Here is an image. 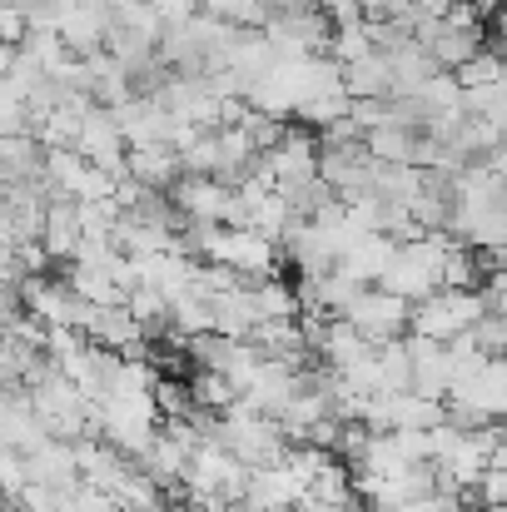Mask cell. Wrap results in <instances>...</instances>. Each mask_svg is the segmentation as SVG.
<instances>
[{"label":"cell","mask_w":507,"mask_h":512,"mask_svg":"<svg viewBox=\"0 0 507 512\" xmlns=\"http://www.w3.org/2000/svg\"><path fill=\"white\" fill-rule=\"evenodd\" d=\"M209 443H219L229 458H239V463L254 468V473H259V468H279V463L294 453L284 423L254 413L249 403H234L229 413H219V418L209 423Z\"/></svg>","instance_id":"obj_1"},{"label":"cell","mask_w":507,"mask_h":512,"mask_svg":"<svg viewBox=\"0 0 507 512\" xmlns=\"http://www.w3.org/2000/svg\"><path fill=\"white\" fill-rule=\"evenodd\" d=\"M413 40H418L443 70H453V75L488 50V40H483V15H478L473 5H453V10H443V15H413Z\"/></svg>","instance_id":"obj_2"},{"label":"cell","mask_w":507,"mask_h":512,"mask_svg":"<svg viewBox=\"0 0 507 512\" xmlns=\"http://www.w3.org/2000/svg\"><path fill=\"white\" fill-rule=\"evenodd\" d=\"M488 319V304L478 289H438L433 299L413 304V334L438 343H458L463 334H478V324Z\"/></svg>","instance_id":"obj_3"},{"label":"cell","mask_w":507,"mask_h":512,"mask_svg":"<svg viewBox=\"0 0 507 512\" xmlns=\"http://www.w3.org/2000/svg\"><path fill=\"white\" fill-rule=\"evenodd\" d=\"M169 199H174V209H179L184 224H229V229H239V189L224 184V179L184 174Z\"/></svg>","instance_id":"obj_4"},{"label":"cell","mask_w":507,"mask_h":512,"mask_svg":"<svg viewBox=\"0 0 507 512\" xmlns=\"http://www.w3.org/2000/svg\"><path fill=\"white\" fill-rule=\"evenodd\" d=\"M264 35L274 40L279 60H309V55H329L334 25H329L324 5H309V10H279V15H269Z\"/></svg>","instance_id":"obj_5"},{"label":"cell","mask_w":507,"mask_h":512,"mask_svg":"<svg viewBox=\"0 0 507 512\" xmlns=\"http://www.w3.org/2000/svg\"><path fill=\"white\" fill-rule=\"evenodd\" d=\"M319 174L334 184V194L348 204L358 194H373L378 184V160L368 155V140H319Z\"/></svg>","instance_id":"obj_6"},{"label":"cell","mask_w":507,"mask_h":512,"mask_svg":"<svg viewBox=\"0 0 507 512\" xmlns=\"http://www.w3.org/2000/svg\"><path fill=\"white\" fill-rule=\"evenodd\" d=\"M209 264H219V269H229V274H239V279H274V269H279V249L264 239V234H254V229H219L214 234V249H209Z\"/></svg>","instance_id":"obj_7"},{"label":"cell","mask_w":507,"mask_h":512,"mask_svg":"<svg viewBox=\"0 0 507 512\" xmlns=\"http://www.w3.org/2000/svg\"><path fill=\"white\" fill-rule=\"evenodd\" d=\"M348 324L363 334L368 343H398L403 334H413V304L388 294V289H363L348 309Z\"/></svg>","instance_id":"obj_8"},{"label":"cell","mask_w":507,"mask_h":512,"mask_svg":"<svg viewBox=\"0 0 507 512\" xmlns=\"http://www.w3.org/2000/svg\"><path fill=\"white\" fill-rule=\"evenodd\" d=\"M319 135L314 130H294L289 125V135L259 160V170L274 179V189L279 194H294V189H304V184H314L319 179Z\"/></svg>","instance_id":"obj_9"},{"label":"cell","mask_w":507,"mask_h":512,"mask_svg":"<svg viewBox=\"0 0 507 512\" xmlns=\"http://www.w3.org/2000/svg\"><path fill=\"white\" fill-rule=\"evenodd\" d=\"M294 398H299V368L274 363V358H264L254 368V378L244 383V403L254 413H264V418H279V423H284V413H289Z\"/></svg>","instance_id":"obj_10"},{"label":"cell","mask_w":507,"mask_h":512,"mask_svg":"<svg viewBox=\"0 0 507 512\" xmlns=\"http://www.w3.org/2000/svg\"><path fill=\"white\" fill-rule=\"evenodd\" d=\"M408 348H413V393L448 403L453 398V383H458L453 348L438 339H418V334H408Z\"/></svg>","instance_id":"obj_11"},{"label":"cell","mask_w":507,"mask_h":512,"mask_svg":"<svg viewBox=\"0 0 507 512\" xmlns=\"http://www.w3.org/2000/svg\"><path fill=\"white\" fill-rule=\"evenodd\" d=\"M304 498H309V483H304V478L294 473V463L284 458L279 468H259V473L249 478L244 508L249 512H294Z\"/></svg>","instance_id":"obj_12"},{"label":"cell","mask_w":507,"mask_h":512,"mask_svg":"<svg viewBox=\"0 0 507 512\" xmlns=\"http://www.w3.org/2000/svg\"><path fill=\"white\" fill-rule=\"evenodd\" d=\"M120 115V130H125V140H130V150H155V145H174V130H179V120L169 115L165 105L155 100V95H135L125 110H115Z\"/></svg>","instance_id":"obj_13"},{"label":"cell","mask_w":507,"mask_h":512,"mask_svg":"<svg viewBox=\"0 0 507 512\" xmlns=\"http://www.w3.org/2000/svg\"><path fill=\"white\" fill-rule=\"evenodd\" d=\"M393 254H398V244L388 239V234H348V244H343V259H338V274H348L353 284H378L383 274H388V264H393Z\"/></svg>","instance_id":"obj_14"},{"label":"cell","mask_w":507,"mask_h":512,"mask_svg":"<svg viewBox=\"0 0 507 512\" xmlns=\"http://www.w3.org/2000/svg\"><path fill=\"white\" fill-rule=\"evenodd\" d=\"M0 438H5V448H15V453H25V458L50 443V433H45V423H40V413H35V403H30L25 388H5Z\"/></svg>","instance_id":"obj_15"},{"label":"cell","mask_w":507,"mask_h":512,"mask_svg":"<svg viewBox=\"0 0 507 512\" xmlns=\"http://www.w3.org/2000/svg\"><path fill=\"white\" fill-rule=\"evenodd\" d=\"M85 339L95 343V348H110V353H135L145 343V329L130 314V304H115V309H90Z\"/></svg>","instance_id":"obj_16"},{"label":"cell","mask_w":507,"mask_h":512,"mask_svg":"<svg viewBox=\"0 0 507 512\" xmlns=\"http://www.w3.org/2000/svg\"><path fill=\"white\" fill-rule=\"evenodd\" d=\"M40 244L50 249V259H65V264H75V259H80L85 224H80V204H75V199H55V204H50Z\"/></svg>","instance_id":"obj_17"},{"label":"cell","mask_w":507,"mask_h":512,"mask_svg":"<svg viewBox=\"0 0 507 512\" xmlns=\"http://www.w3.org/2000/svg\"><path fill=\"white\" fill-rule=\"evenodd\" d=\"M130 179L155 189V194H174V184L184 179V160L169 150V145H155V150H130Z\"/></svg>","instance_id":"obj_18"},{"label":"cell","mask_w":507,"mask_h":512,"mask_svg":"<svg viewBox=\"0 0 507 512\" xmlns=\"http://www.w3.org/2000/svg\"><path fill=\"white\" fill-rule=\"evenodd\" d=\"M343 85H348L353 100H393V95H398V85H393V60H388L383 50H373L368 60L348 65V70H343Z\"/></svg>","instance_id":"obj_19"},{"label":"cell","mask_w":507,"mask_h":512,"mask_svg":"<svg viewBox=\"0 0 507 512\" xmlns=\"http://www.w3.org/2000/svg\"><path fill=\"white\" fill-rule=\"evenodd\" d=\"M448 423V403L423 398V393H398L393 398V433H433Z\"/></svg>","instance_id":"obj_20"},{"label":"cell","mask_w":507,"mask_h":512,"mask_svg":"<svg viewBox=\"0 0 507 512\" xmlns=\"http://www.w3.org/2000/svg\"><path fill=\"white\" fill-rule=\"evenodd\" d=\"M254 304H259L264 324H299V314H304L299 289L284 279H254Z\"/></svg>","instance_id":"obj_21"},{"label":"cell","mask_w":507,"mask_h":512,"mask_svg":"<svg viewBox=\"0 0 507 512\" xmlns=\"http://www.w3.org/2000/svg\"><path fill=\"white\" fill-rule=\"evenodd\" d=\"M418 140L423 130H403V125H383L368 135V155L378 165H418Z\"/></svg>","instance_id":"obj_22"},{"label":"cell","mask_w":507,"mask_h":512,"mask_svg":"<svg viewBox=\"0 0 507 512\" xmlns=\"http://www.w3.org/2000/svg\"><path fill=\"white\" fill-rule=\"evenodd\" d=\"M189 398H194V408H209L214 418H219V413H229L234 403H244L239 383H234V378H224V373H214V368H199V373H194Z\"/></svg>","instance_id":"obj_23"},{"label":"cell","mask_w":507,"mask_h":512,"mask_svg":"<svg viewBox=\"0 0 507 512\" xmlns=\"http://www.w3.org/2000/svg\"><path fill=\"white\" fill-rule=\"evenodd\" d=\"M378 383H383V393H413V348L408 339L398 343H383L378 348Z\"/></svg>","instance_id":"obj_24"},{"label":"cell","mask_w":507,"mask_h":512,"mask_svg":"<svg viewBox=\"0 0 507 512\" xmlns=\"http://www.w3.org/2000/svg\"><path fill=\"white\" fill-rule=\"evenodd\" d=\"M199 5H204V15H214L234 30H264L269 15H274L269 0H199Z\"/></svg>","instance_id":"obj_25"},{"label":"cell","mask_w":507,"mask_h":512,"mask_svg":"<svg viewBox=\"0 0 507 512\" xmlns=\"http://www.w3.org/2000/svg\"><path fill=\"white\" fill-rule=\"evenodd\" d=\"M498 80H507V55L498 45H488L478 60H468V65L458 70V85H463V90H483V85H498Z\"/></svg>","instance_id":"obj_26"},{"label":"cell","mask_w":507,"mask_h":512,"mask_svg":"<svg viewBox=\"0 0 507 512\" xmlns=\"http://www.w3.org/2000/svg\"><path fill=\"white\" fill-rule=\"evenodd\" d=\"M378 45H373V25H353V30H334V40H329V55H334L338 65L348 70V65H358V60H368Z\"/></svg>","instance_id":"obj_27"},{"label":"cell","mask_w":507,"mask_h":512,"mask_svg":"<svg viewBox=\"0 0 507 512\" xmlns=\"http://www.w3.org/2000/svg\"><path fill=\"white\" fill-rule=\"evenodd\" d=\"M363 135H373V130H383V125H393V100H353V115H348Z\"/></svg>","instance_id":"obj_28"},{"label":"cell","mask_w":507,"mask_h":512,"mask_svg":"<svg viewBox=\"0 0 507 512\" xmlns=\"http://www.w3.org/2000/svg\"><path fill=\"white\" fill-rule=\"evenodd\" d=\"M319 5H324V15H329V25H334V30L368 25V10H363V0H319Z\"/></svg>","instance_id":"obj_29"},{"label":"cell","mask_w":507,"mask_h":512,"mask_svg":"<svg viewBox=\"0 0 507 512\" xmlns=\"http://www.w3.org/2000/svg\"><path fill=\"white\" fill-rule=\"evenodd\" d=\"M478 294H483V304H488V314L493 319H507V274H488L483 284H478Z\"/></svg>","instance_id":"obj_30"},{"label":"cell","mask_w":507,"mask_h":512,"mask_svg":"<svg viewBox=\"0 0 507 512\" xmlns=\"http://www.w3.org/2000/svg\"><path fill=\"white\" fill-rule=\"evenodd\" d=\"M150 5L165 15V25H184V20L204 15V5H199V0H150Z\"/></svg>","instance_id":"obj_31"},{"label":"cell","mask_w":507,"mask_h":512,"mask_svg":"<svg viewBox=\"0 0 507 512\" xmlns=\"http://www.w3.org/2000/svg\"><path fill=\"white\" fill-rule=\"evenodd\" d=\"M309 5H319V0H269L274 15H279V10H309Z\"/></svg>","instance_id":"obj_32"},{"label":"cell","mask_w":507,"mask_h":512,"mask_svg":"<svg viewBox=\"0 0 507 512\" xmlns=\"http://www.w3.org/2000/svg\"><path fill=\"white\" fill-rule=\"evenodd\" d=\"M488 512H507V508H488Z\"/></svg>","instance_id":"obj_33"}]
</instances>
